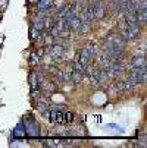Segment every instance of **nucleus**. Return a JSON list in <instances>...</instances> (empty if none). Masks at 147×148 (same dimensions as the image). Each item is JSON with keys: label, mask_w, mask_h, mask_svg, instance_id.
<instances>
[{"label": "nucleus", "mask_w": 147, "mask_h": 148, "mask_svg": "<svg viewBox=\"0 0 147 148\" xmlns=\"http://www.w3.org/2000/svg\"><path fill=\"white\" fill-rule=\"evenodd\" d=\"M47 117L52 123H65V113L59 110H52L47 113Z\"/></svg>", "instance_id": "nucleus-8"}, {"label": "nucleus", "mask_w": 147, "mask_h": 148, "mask_svg": "<svg viewBox=\"0 0 147 148\" xmlns=\"http://www.w3.org/2000/svg\"><path fill=\"white\" fill-rule=\"evenodd\" d=\"M103 50L116 60H122L127 51V40L121 34H109L104 40Z\"/></svg>", "instance_id": "nucleus-1"}, {"label": "nucleus", "mask_w": 147, "mask_h": 148, "mask_svg": "<svg viewBox=\"0 0 147 148\" xmlns=\"http://www.w3.org/2000/svg\"><path fill=\"white\" fill-rule=\"evenodd\" d=\"M135 15H137V22H138V25H140L141 28H144L146 24H147V8L137 10Z\"/></svg>", "instance_id": "nucleus-10"}, {"label": "nucleus", "mask_w": 147, "mask_h": 148, "mask_svg": "<svg viewBox=\"0 0 147 148\" xmlns=\"http://www.w3.org/2000/svg\"><path fill=\"white\" fill-rule=\"evenodd\" d=\"M90 5L93 6V10H94V19H104L108 18V13H109V6L104 0H91Z\"/></svg>", "instance_id": "nucleus-5"}, {"label": "nucleus", "mask_w": 147, "mask_h": 148, "mask_svg": "<svg viewBox=\"0 0 147 148\" xmlns=\"http://www.w3.org/2000/svg\"><path fill=\"white\" fill-rule=\"evenodd\" d=\"M49 49H50V54H52L53 59H62V57H63V54H65V51H66L63 43H60V44L53 43L52 47H49Z\"/></svg>", "instance_id": "nucleus-6"}, {"label": "nucleus", "mask_w": 147, "mask_h": 148, "mask_svg": "<svg viewBox=\"0 0 147 148\" xmlns=\"http://www.w3.org/2000/svg\"><path fill=\"white\" fill-rule=\"evenodd\" d=\"M74 120V114L72 113H65V123H71Z\"/></svg>", "instance_id": "nucleus-15"}, {"label": "nucleus", "mask_w": 147, "mask_h": 148, "mask_svg": "<svg viewBox=\"0 0 147 148\" xmlns=\"http://www.w3.org/2000/svg\"><path fill=\"white\" fill-rule=\"evenodd\" d=\"M96 54H97L96 46H94V44H88V46H86V47H82V49L77 53V56H75L74 60H77L79 65H82V66L87 68V66L90 65V62L96 57Z\"/></svg>", "instance_id": "nucleus-4"}, {"label": "nucleus", "mask_w": 147, "mask_h": 148, "mask_svg": "<svg viewBox=\"0 0 147 148\" xmlns=\"http://www.w3.org/2000/svg\"><path fill=\"white\" fill-rule=\"evenodd\" d=\"M115 88H116L118 91H127V90H128V87H127V84H125V81H118V82H116V85H115Z\"/></svg>", "instance_id": "nucleus-13"}, {"label": "nucleus", "mask_w": 147, "mask_h": 148, "mask_svg": "<svg viewBox=\"0 0 147 148\" xmlns=\"http://www.w3.org/2000/svg\"><path fill=\"white\" fill-rule=\"evenodd\" d=\"M30 59H31V65H38V59H40L38 54H34V53H32Z\"/></svg>", "instance_id": "nucleus-14"}, {"label": "nucleus", "mask_w": 147, "mask_h": 148, "mask_svg": "<svg viewBox=\"0 0 147 148\" xmlns=\"http://www.w3.org/2000/svg\"><path fill=\"white\" fill-rule=\"evenodd\" d=\"M119 34L127 40V41H133V40H137L141 34V27L138 24H127L124 19H121L119 22Z\"/></svg>", "instance_id": "nucleus-2"}, {"label": "nucleus", "mask_w": 147, "mask_h": 148, "mask_svg": "<svg viewBox=\"0 0 147 148\" xmlns=\"http://www.w3.org/2000/svg\"><path fill=\"white\" fill-rule=\"evenodd\" d=\"M37 109H38L40 113H43L44 116H47V113H49V106H47L46 103H41V101H40V103L37 104Z\"/></svg>", "instance_id": "nucleus-11"}, {"label": "nucleus", "mask_w": 147, "mask_h": 148, "mask_svg": "<svg viewBox=\"0 0 147 148\" xmlns=\"http://www.w3.org/2000/svg\"><path fill=\"white\" fill-rule=\"evenodd\" d=\"M147 81V71L146 68H133V71L130 72L127 81H125V84H127L128 90L137 87V85H144Z\"/></svg>", "instance_id": "nucleus-3"}, {"label": "nucleus", "mask_w": 147, "mask_h": 148, "mask_svg": "<svg viewBox=\"0 0 147 148\" xmlns=\"http://www.w3.org/2000/svg\"><path fill=\"white\" fill-rule=\"evenodd\" d=\"M40 32H41V31H38V29H34V28H31V31H30L31 40H32V41H40V40H41V37H40Z\"/></svg>", "instance_id": "nucleus-12"}, {"label": "nucleus", "mask_w": 147, "mask_h": 148, "mask_svg": "<svg viewBox=\"0 0 147 148\" xmlns=\"http://www.w3.org/2000/svg\"><path fill=\"white\" fill-rule=\"evenodd\" d=\"M131 66H133V68H146V66H147L146 54H137V56L131 60Z\"/></svg>", "instance_id": "nucleus-9"}, {"label": "nucleus", "mask_w": 147, "mask_h": 148, "mask_svg": "<svg viewBox=\"0 0 147 148\" xmlns=\"http://www.w3.org/2000/svg\"><path fill=\"white\" fill-rule=\"evenodd\" d=\"M128 2L130 0H113L110 3V9L113 13H124L127 10V6H128Z\"/></svg>", "instance_id": "nucleus-7"}]
</instances>
